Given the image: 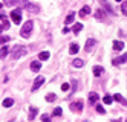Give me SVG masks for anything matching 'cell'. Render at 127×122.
Instances as JSON below:
<instances>
[{"label": "cell", "mask_w": 127, "mask_h": 122, "mask_svg": "<svg viewBox=\"0 0 127 122\" xmlns=\"http://www.w3.org/2000/svg\"><path fill=\"white\" fill-rule=\"evenodd\" d=\"M41 121H43V122H51V118H49L48 115H41Z\"/></svg>", "instance_id": "obj_31"}, {"label": "cell", "mask_w": 127, "mask_h": 122, "mask_svg": "<svg viewBox=\"0 0 127 122\" xmlns=\"http://www.w3.org/2000/svg\"><path fill=\"white\" fill-rule=\"evenodd\" d=\"M96 111H98L99 115H104V113H106V110H104L103 105H96Z\"/></svg>", "instance_id": "obj_30"}, {"label": "cell", "mask_w": 127, "mask_h": 122, "mask_svg": "<svg viewBox=\"0 0 127 122\" xmlns=\"http://www.w3.org/2000/svg\"><path fill=\"white\" fill-rule=\"evenodd\" d=\"M72 64H74V67H83L84 61H83V60H80V58H77V60L72 61Z\"/></svg>", "instance_id": "obj_21"}, {"label": "cell", "mask_w": 127, "mask_h": 122, "mask_svg": "<svg viewBox=\"0 0 127 122\" xmlns=\"http://www.w3.org/2000/svg\"><path fill=\"white\" fill-rule=\"evenodd\" d=\"M101 3H103V6H104V8L107 9V11H109V12H110V14H113V9L110 8V5H109V3H107V0H101Z\"/></svg>", "instance_id": "obj_22"}, {"label": "cell", "mask_w": 127, "mask_h": 122, "mask_svg": "<svg viewBox=\"0 0 127 122\" xmlns=\"http://www.w3.org/2000/svg\"><path fill=\"white\" fill-rule=\"evenodd\" d=\"M87 14H90V6H87V5H86V6H83V8L80 9L78 15H80V17H86Z\"/></svg>", "instance_id": "obj_11"}, {"label": "cell", "mask_w": 127, "mask_h": 122, "mask_svg": "<svg viewBox=\"0 0 127 122\" xmlns=\"http://www.w3.org/2000/svg\"><path fill=\"white\" fill-rule=\"evenodd\" d=\"M121 12L124 15H127V2H123V5H121Z\"/></svg>", "instance_id": "obj_27"}, {"label": "cell", "mask_w": 127, "mask_h": 122, "mask_svg": "<svg viewBox=\"0 0 127 122\" xmlns=\"http://www.w3.org/2000/svg\"><path fill=\"white\" fill-rule=\"evenodd\" d=\"M2 6H3V5H2V3H0V9H2Z\"/></svg>", "instance_id": "obj_39"}, {"label": "cell", "mask_w": 127, "mask_h": 122, "mask_svg": "<svg viewBox=\"0 0 127 122\" xmlns=\"http://www.w3.org/2000/svg\"><path fill=\"white\" fill-rule=\"evenodd\" d=\"M126 122H127V119H126Z\"/></svg>", "instance_id": "obj_40"}, {"label": "cell", "mask_w": 127, "mask_h": 122, "mask_svg": "<svg viewBox=\"0 0 127 122\" xmlns=\"http://www.w3.org/2000/svg\"><path fill=\"white\" fill-rule=\"evenodd\" d=\"M78 44H75V43H72L70 44V48H69V53L70 55H75V53H78Z\"/></svg>", "instance_id": "obj_15"}, {"label": "cell", "mask_w": 127, "mask_h": 122, "mask_svg": "<svg viewBox=\"0 0 127 122\" xmlns=\"http://www.w3.org/2000/svg\"><path fill=\"white\" fill-rule=\"evenodd\" d=\"M70 110L72 111H83V101H77V102H72L70 104Z\"/></svg>", "instance_id": "obj_6"}, {"label": "cell", "mask_w": 127, "mask_h": 122, "mask_svg": "<svg viewBox=\"0 0 127 122\" xmlns=\"http://www.w3.org/2000/svg\"><path fill=\"white\" fill-rule=\"evenodd\" d=\"M11 53H12V58H22V57H25V55L28 53V49H26L25 46L17 44L15 48L11 50Z\"/></svg>", "instance_id": "obj_1"}, {"label": "cell", "mask_w": 127, "mask_h": 122, "mask_svg": "<svg viewBox=\"0 0 127 122\" xmlns=\"http://www.w3.org/2000/svg\"><path fill=\"white\" fill-rule=\"evenodd\" d=\"M115 2H123V0H115Z\"/></svg>", "instance_id": "obj_38"}, {"label": "cell", "mask_w": 127, "mask_h": 122, "mask_svg": "<svg viewBox=\"0 0 127 122\" xmlns=\"http://www.w3.org/2000/svg\"><path fill=\"white\" fill-rule=\"evenodd\" d=\"M2 105H3L5 108H9V107H12V105H14V99H12V98H6V99H3Z\"/></svg>", "instance_id": "obj_12"}, {"label": "cell", "mask_w": 127, "mask_h": 122, "mask_svg": "<svg viewBox=\"0 0 127 122\" xmlns=\"http://www.w3.org/2000/svg\"><path fill=\"white\" fill-rule=\"evenodd\" d=\"M0 20H6V15L5 14H0Z\"/></svg>", "instance_id": "obj_35"}, {"label": "cell", "mask_w": 127, "mask_h": 122, "mask_svg": "<svg viewBox=\"0 0 127 122\" xmlns=\"http://www.w3.org/2000/svg\"><path fill=\"white\" fill-rule=\"evenodd\" d=\"M29 2L28 0H11L9 3H8V6H17V8H26V5H28Z\"/></svg>", "instance_id": "obj_5"}, {"label": "cell", "mask_w": 127, "mask_h": 122, "mask_svg": "<svg viewBox=\"0 0 127 122\" xmlns=\"http://www.w3.org/2000/svg\"><path fill=\"white\" fill-rule=\"evenodd\" d=\"M6 55H8V48H6V46H3V48L0 49V58H5Z\"/></svg>", "instance_id": "obj_23"}, {"label": "cell", "mask_w": 127, "mask_h": 122, "mask_svg": "<svg viewBox=\"0 0 127 122\" xmlns=\"http://www.w3.org/2000/svg\"><path fill=\"white\" fill-rule=\"evenodd\" d=\"M32 26H34L32 20H28V22H26V23L23 24L22 31H20V35L23 37V38H29V35H31V31H32Z\"/></svg>", "instance_id": "obj_2"}, {"label": "cell", "mask_w": 127, "mask_h": 122, "mask_svg": "<svg viewBox=\"0 0 127 122\" xmlns=\"http://www.w3.org/2000/svg\"><path fill=\"white\" fill-rule=\"evenodd\" d=\"M126 61H127V53L121 55V57H118V58H113V60H112V64H113V66H118V64L126 63Z\"/></svg>", "instance_id": "obj_8"}, {"label": "cell", "mask_w": 127, "mask_h": 122, "mask_svg": "<svg viewBox=\"0 0 127 122\" xmlns=\"http://www.w3.org/2000/svg\"><path fill=\"white\" fill-rule=\"evenodd\" d=\"M81 29H83V24H81V23H77V24L74 26V32H75V34H78Z\"/></svg>", "instance_id": "obj_25"}, {"label": "cell", "mask_w": 127, "mask_h": 122, "mask_svg": "<svg viewBox=\"0 0 127 122\" xmlns=\"http://www.w3.org/2000/svg\"><path fill=\"white\" fill-rule=\"evenodd\" d=\"M57 99V96L54 95V93H49V95H46V101H49V102H52V101H55Z\"/></svg>", "instance_id": "obj_26"}, {"label": "cell", "mask_w": 127, "mask_h": 122, "mask_svg": "<svg viewBox=\"0 0 127 122\" xmlns=\"http://www.w3.org/2000/svg\"><path fill=\"white\" fill-rule=\"evenodd\" d=\"M43 82H44V78L43 76H37V78H35V81H34V84H32V87H31V90L32 92H37L43 86Z\"/></svg>", "instance_id": "obj_4"}, {"label": "cell", "mask_w": 127, "mask_h": 122, "mask_svg": "<svg viewBox=\"0 0 127 122\" xmlns=\"http://www.w3.org/2000/svg\"><path fill=\"white\" fill-rule=\"evenodd\" d=\"M37 107H29V113H28V119L29 121H32V119H35V116H37Z\"/></svg>", "instance_id": "obj_10"}, {"label": "cell", "mask_w": 127, "mask_h": 122, "mask_svg": "<svg viewBox=\"0 0 127 122\" xmlns=\"http://www.w3.org/2000/svg\"><path fill=\"white\" fill-rule=\"evenodd\" d=\"M61 90H63V92H67V90H69V84H67V82L61 84Z\"/></svg>", "instance_id": "obj_32"}, {"label": "cell", "mask_w": 127, "mask_h": 122, "mask_svg": "<svg viewBox=\"0 0 127 122\" xmlns=\"http://www.w3.org/2000/svg\"><path fill=\"white\" fill-rule=\"evenodd\" d=\"M101 73H103V67L101 66H95L94 67V75L95 76H101Z\"/></svg>", "instance_id": "obj_19"}, {"label": "cell", "mask_w": 127, "mask_h": 122, "mask_svg": "<svg viewBox=\"0 0 127 122\" xmlns=\"http://www.w3.org/2000/svg\"><path fill=\"white\" fill-rule=\"evenodd\" d=\"M49 57H51V55H49V52H40V55H38L40 61H46Z\"/></svg>", "instance_id": "obj_20"}, {"label": "cell", "mask_w": 127, "mask_h": 122, "mask_svg": "<svg viewBox=\"0 0 127 122\" xmlns=\"http://www.w3.org/2000/svg\"><path fill=\"white\" fill-rule=\"evenodd\" d=\"M40 69H41V63L40 61H32L31 63V70L32 72H38Z\"/></svg>", "instance_id": "obj_13"}, {"label": "cell", "mask_w": 127, "mask_h": 122, "mask_svg": "<svg viewBox=\"0 0 127 122\" xmlns=\"http://www.w3.org/2000/svg\"><path fill=\"white\" fill-rule=\"evenodd\" d=\"M11 38H9V37H0V44H5V43H8V41H9Z\"/></svg>", "instance_id": "obj_29"}, {"label": "cell", "mask_w": 127, "mask_h": 122, "mask_svg": "<svg viewBox=\"0 0 127 122\" xmlns=\"http://www.w3.org/2000/svg\"><path fill=\"white\" fill-rule=\"evenodd\" d=\"M9 122H11V121H9Z\"/></svg>", "instance_id": "obj_41"}, {"label": "cell", "mask_w": 127, "mask_h": 122, "mask_svg": "<svg viewBox=\"0 0 127 122\" xmlns=\"http://www.w3.org/2000/svg\"><path fill=\"white\" fill-rule=\"evenodd\" d=\"M3 2H5V5H8V3H9V2H11V0H3Z\"/></svg>", "instance_id": "obj_37"}, {"label": "cell", "mask_w": 127, "mask_h": 122, "mask_svg": "<svg viewBox=\"0 0 127 122\" xmlns=\"http://www.w3.org/2000/svg\"><path fill=\"white\" fill-rule=\"evenodd\" d=\"M3 29H8V27H9V22H8V20H3Z\"/></svg>", "instance_id": "obj_34"}, {"label": "cell", "mask_w": 127, "mask_h": 122, "mask_svg": "<svg viewBox=\"0 0 127 122\" xmlns=\"http://www.w3.org/2000/svg\"><path fill=\"white\" fill-rule=\"evenodd\" d=\"M11 20H12L15 24H20V23H22V9H20V8L12 9V11H11Z\"/></svg>", "instance_id": "obj_3"}, {"label": "cell", "mask_w": 127, "mask_h": 122, "mask_svg": "<svg viewBox=\"0 0 127 122\" xmlns=\"http://www.w3.org/2000/svg\"><path fill=\"white\" fill-rule=\"evenodd\" d=\"M98 99H99L98 93H95V92H90V95H89V104H90V105H95L96 102H98Z\"/></svg>", "instance_id": "obj_9"}, {"label": "cell", "mask_w": 127, "mask_h": 122, "mask_svg": "<svg viewBox=\"0 0 127 122\" xmlns=\"http://www.w3.org/2000/svg\"><path fill=\"white\" fill-rule=\"evenodd\" d=\"M110 102H112V96H104V104H110Z\"/></svg>", "instance_id": "obj_33"}, {"label": "cell", "mask_w": 127, "mask_h": 122, "mask_svg": "<svg viewBox=\"0 0 127 122\" xmlns=\"http://www.w3.org/2000/svg\"><path fill=\"white\" fill-rule=\"evenodd\" d=\"M104 11H103V9H98V11H96V18H98V20H103V18H104Z\"/></svg>", "instance_id": "obj_24"}, {"label": "cell", "mask_w": 127, "mask_h": 122, "mask_svg": "<svg viewBox=\"0 0 127 122\" xmlns=\"http://www.w3.org/2000/svg\"><path fill=\"white\" fill-rule=\"evenodd\" d=\"M61 113H63V110H61L60 107L54 108V116H61Z\"/></svg>", "instance_id": "obj_28"}, {"label": "cell", "mask_w": 127, "mask_h": 122, "mask_svg": "<svg viewBox=\"0 0 127 122\" xmlns=\"http://www.w3.org/2000/svg\"><path fill=\"white\" fill-rule=\"evenodd\" d=\"M96 41L94 40V38H89L87 40V43H86V52H90V49L94 48V44H95Z\"/></svg>", "instance_id": "obj_17"}, {"label": "cell", "mask_w": 127, "mask_h": 122, "mask_svg": "<svg viewBox=\"0 0 127 122\" xmlns=\"http://www.w3.org/2000/svg\"><path fill=\"white\" fill-rule=\"evenodd\" d=\"M124 49V43L120 41V40H116L113 41V50H123Z\"/></svg>", "instance_id": "obj_14"}, {"label": "cell", "mask_w": 127, "mask_h": 122, "mask_svg": "<svg viewBox=\"0 0 127 122\" xmlns=\"http://www.w3.org/2000/svg\"><path fill=\"white\" fill-rule=\"evenodd\" d=\"M2 32H3V26H2V24H0V34H2Z\"/></svg>", "instance_id": "obj_36"}, {"label": "cell", "mask_w": 127, "mask_h": 122, "mask_svg": "<svg viewBox=\"0 0 127 122\" xmlns=\"http://www.w3.org/2000/svg\"><path fill=\"white\" fill-rule=\"evenodd\" d=\"M113 99H115V101H118V102H121L123 105H127V101H126V99H124V98H123V96L120 95V93H115V96H113Z\"/></svg>", "instance_id": "obj_16"}, {"label": "cell", "mask_w": 127, "mask_h": 122, "mask_svg": "<svg viewBox=\"0 0 127 122\" xmlns=\"http://www.w3.org/2000/svg\"><path fill=\"white\" fill-rule=\"evenodd\" d=\"M25 9H26L28 12H32V14H38V12H40V8H38L37 5H32V3H28Z\"/></svg>", "instance_id": "obj_7"}, {"label": "cell", "mask_w": 127, "mask_h": 122, "mask_svg": "<svg viewBox=\"0 0 127 122\" xmlns=\"http://www.w3.org/2000/svg\"><path fill=\"white\" fill-rule=\"evenodd\" d=\"M74 18H75V12H69V14H67V17H66V20H64V22H66V24H70L72 22H74Z\"/></svg>", "instance_id": "obj_18"}]
</instances>
